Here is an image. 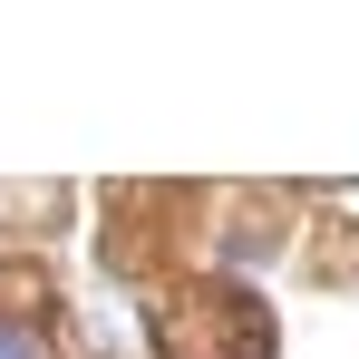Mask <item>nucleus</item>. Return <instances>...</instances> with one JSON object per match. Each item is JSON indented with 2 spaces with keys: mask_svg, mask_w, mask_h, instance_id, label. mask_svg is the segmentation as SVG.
Instances as JSON below:
<instances>
[{
  "mask_svg": "<svg viewBox=\"0 0 359 359\" xmlns=\"http://www.w3.org/2000/svg\"><path fill=\"white\" fill-rule=\"evenodd\" d=\"M0 359H49V350H39V330H10L0 320Z\"/></svg>",
  "mask_w": 359,
  "mask_h": 359,
  "instance_id": "1",
  "label": "nucleus"
}]
</instances>
